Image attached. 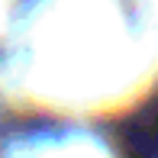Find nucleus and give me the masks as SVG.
<instances>
[{"label": "nucleus", "instance_id": "obj_1", "mask_svg": "<svg viewBox=\"0 0 158 158\" xmlns=\"http://www.w3.org/2000/svg\"><path fill=\"white\" fill-rule=\"evenodd\" d=\"M123 158H158V100L135 110L116 129Z\"/></svg>", "mask_w": 158, "mask_h": 158}]
</instances>
